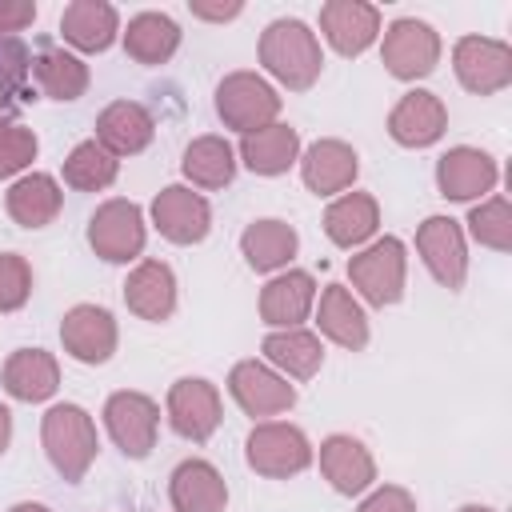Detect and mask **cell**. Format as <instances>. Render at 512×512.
<instances>
[{
    "label": "cell",
    "mask_w": 512,
    "mask_h": 512,
    "mask_svg": "<svg viewBox=\"0 0 512 512\" xmlns=\"http://www.w3.org/2000/svg\"><path fill=\"white\" fill-rule=\"evenodd\" d=\"M124 304L140 320H168L176 308V276L164 260H140L124 280Z\"/></svg>",
    "instance_id": "obj_20"
},
{
    "label": "cell",
    "mask_w": 512,
    "mask_h": 512,
    "mask_svg": "<svg viewBox=\"0 0 512 512\" xmlns=\"http://www.w3.org/2000/svg\"><path fill=\"white\" fill-rule=\"evenodd\" d=\"M296 228L284 220H256L240 236V252L256 272H272L296 256Z\"/></svg>",
    "instance_id": "obj_31"
},
{
    "label": "cell",
    "mask_w": 512,
    "mask_h": 512,
    "mask_svg": "<svg viewBox=\"0 0 512 512\" xmlns=\"http://www.w3.org/2000/svg\"><path fill=\"white\" fill-rule=\"evenodd\" d=\"M260 64L280 80L288 84L292 92H304L316 84L320 68H324V56H320V44H316V32L300 20H272L260 36Z\"/></svg>",
    "instance_id": "obj_1"
},
{
    "label": "cell",
    "mask_w": 512,
    "mask_h": 512,
    "mask_svg": "<svg viewBox=\"0 0 512 512\" xmlns=\"http://www.w3.org/2000/svg\"><path fill=\"white\" fill-rule=\"evenodd\" d=\"M168 496H172L176 512H224V504H228L224 476L208 460H184L172 472Z\"/></svg>",
    "instance_id": "obj_22"
},
{
    "label": "cell",
    "mask_w": 512,
    "mask_h": 512,
    "mask_svg": "<svg viewBox=\"0 0 512 512\" xmlns=\"http://www.w3.org/2000/svg\"><path fill=\"white\" fill-rule=\"evenodd\" d=\"M152 224H156L160 236L172 240V244H196V240H204L208 228H212V208H208V200H204L200 192L172 184V188H164V192L152 200Z\"/></svg>",
    "instance_id": "obj_13"
},
{
    "label": "cell",
    "mask_w": 512,
    "mask_h": 512,
    "mask_svg": "<svg viewBox=\"0 0 512 512\" xmlns=\"http://www.w3.org/2000/svg\"><path fill=\"white\" fill-rule=\"evenodd\" d=\"M60 340H64V352L76 356L80 364H104L116 352V320L108 308L76 304L60 320Z\"/></svg>",
    "instance_id": "obj_14"
},
{
    "label": "cell",
    "mask_w": 512,
    "mask_h": 512,
    "mask_svg": "<svg viewBox=\"0 0 512 512\" xmlns=\"http://www.w3.org/2000/svg\"><path fill=\"white\" fill-rule=\"evenodd\" d=\"M104 424L116 448L132 460H144L156 448V428H160V408L144 392H112L104 404Z\"/></svg>",
    "instance_id": "obj_7"
},
{
    "label": "cell",
    "mask_w": 512,
    "mask_h": 512,
    "mask_svg": "<svg viewBox=\"0 0 512 512\" xmlns=\"http://www.w3.org/2000/svg\"><path fill=\"white\" fill-rule=\"evenodd\" d=\"M184 176L200 188H224L236 176V152L220 136H200L184 148Z\"/></svg>",
    "instance_id": "obj_34"
},
{
    "label": "cell",
    "mask_w": 512,
    "mask_h": 512,
    "mask_svg": "<svg viewBox=\"0 0 512 512\" xmlns=\"http://www.w3.org/2000/svg\"><path fill=\"white\" fill-rule=\"evenodd\" d=\"M468 228L484 248L508 252L512 248V204L504 196H492L468 212Z\"/></svg>",
    "instance_id": "obj_36"
},
{
    "label": "cell",
    "mask_w": 512,
    "mask_h": 512,
    "mask_svg": "<svg viewBox=\"0 0 512 512\" xmlns=\"http://www.w3.org/2000/svg\"><path fill=\"white\" fill-rule=\"evenodd\" d=\"M8 436H12V412H8V408H0V452L8 448Z\"/></svg>",
    "instance_id": "obj_43"
},
{
    "label": "cell",
    "mask_w": 512,
    "mask_h": 512,
    "mask_svg": "<svg viewBox=\"0 0 512 512\" xmlns=\"http://www.w3.org/2000/svg\"><path fill=\"white\" fill-rule=\"evenodd\" d=\"M32 20H36V4L32 0H0V36H16Z\"/></svg>",
    "instance_id": "obj_41"
},
{
    "label": "cell",
    "mask_w": 512,
    "mask_h": 512,
    "mask_svg": "<svg viewBox=\"0 0 512 512\" xmlns=\"http://www.w3.org/2000/svg\"><path fill=\"white\" fill-rule=\"evenodd\" d=\"M316 324H320V332H324L332 344H340V348L360 352V348L368 344V316H364V308L352 300V292L340 288V284H328V288H324Z\"/></svg>",
    "instance_id": "obj_27"
},
{
    "label": "cell",
    "mask_w": 512,
    "mask_h": 512,
    "mask_svg": "<svg viewBox=\"0 0 512 512\" xmlns=\"http://www.w3.org/2000/svg\"><path fill=\"white\" fill-rule=\"evenodd\" d=\"M404 272H408V260H404V244L396 236H384L376 244H368L360 256L348 260V276L352 284L364 292L368 304L384 308V304H396L404 296Z\"/></svg>",
    "instance_id": "obj_4"
},
{
    "label": "cell",
    "mask_w": 512,
    "mask_h": 512,
    "mask_svg": "<svg viewBox=\"0 0 512 512\" xmlns=\"http://www.w3.org/2000/svg\"><path fill=\"white\" fill-rule=\"evenodd\" d=\"M8 512H52V508H44V504H16V508H8Z\"/></svg>",
    "instance_id": "obj_44"
},
{
    "label": "cell",
    "mask_w": 512,
    "mask_h": 512,
    "mask_svg": "<svg viewBox=\"0 0 512 512\" xmlns=\"http://www.w3.org/2000/svg\"><path fill=\"white\" fill-rule=\"evenodd\" d=\"M248 464L260 476H296L312 464V444L296 424H256L248 432Z\"/></svg>",
    "instance_id": "obj_9"
},
{
    "label": "cell",
    "mask_w": 512,
    "mask_h": 512,
    "mask_svg": "<svg viewBox=\"0 0 512 512\" xmlns=\"http://www.w3.org/2000/svg\"><path fill=\"white\" fill-rule=\"evenodd\" d=\"M168 420L184 440L204 444L220 428V392H216V384H208L200 376L176 380L168 388Z\"/></svg>",
    "instance_id": "obj_10"
},
{
    "label": "cell",
    "mask_w": 512,
    "mask_h": 512,
    "mask_svg": "<svg viewBox=\"0 0 512 512\" xmlns=\"http://www.w3.org/2000/svg\"><path fill=\"white\" fill-rule=\"evenodd\" d=\"M32 76H36L40 92L52 100H80L88 88V64L64 48H44L32 60Z\"/></svg>",
    "instance_id": "obj_32"
},
{
    "label": "cell",
    "mask_w": 512,
    "mask_h": 512,
    "mask_svg": "<svg viewBox=\"0 0 512 512\" xmlns=\"http://www.w3.org/2000/svg\"><path fill=\"white\" fill-rule=\"evenodd\" d=\"M496 160L480 148H448L436 160V184L448 200H476L496 188Z\"/></svg>",
    "instance_id": "obj_16"
},
{
    "label": "cell",
    "mask_w": 512,
    "mask_h": 512,
    "mask_svg": "<svg viewBox=\"0 0 512 512\" xmlns=\"http://www.w3.org/2000/svg\"><path fill=\"white\" fill-rule=\"evenodd\" d=\"M380 56H384V68H388L396 80H420V76H428V72L436 68V60H440V36H436L432 24L404 16V20L388 24Z\"/></svg>",
    "instance_id": "obj_8"
},
{
    "label": "cell",
    "mask_w": 512,
    "mask_h": 512,
    "mask_svg": "<svg viewBox=\"0 0 512 512\" xmlns=\"http://www.w3.org/2000/svg\"><path fill=\"white\" fill-rule=\"evenodd\" d=\"M460 512H492V508H484V504H464Z\"/></svg>",
    "instance_id": "obj_45"
},
{
    "label": "cell",
    "mask_w": 512,
    "mask_h": 512,
    "mask_svg": "<svg viewBox=\"0 0 512 512\" xmlns=\"http://www.w3.org/2000/svg\"><path fill=\"white\" fill-rule=\"evenodd\" d=\"M28 72H32V52L20 36H0V108L16 104L28 92Z\"/></svg>",
    "instance_id": "obj_37"
},
{
    "label": "cell",
    "mask_w": 512,
    "mask_h": 512,
    "mask_svg": "<svg viewBox=\"0 0 512 512\" xmlns=\"http://www.w3.org/2000/svg\"><path fill=\"white\" fill-rule=\"evenodd\" d=\"M152 132H156L152 112L144 104H136V100H116L96 120V144L104 152H112V156H136V152H144L152 144Z\"/></svg>",
    "instance_id": "obj_18"
},
{
    "label": "cell",
    "mask_w": 512,
    "mask_h": 512,
    "mask_svg": "<svg viewBox=\"0 0 512 512\" xmlns=\"http://www.w3.org/2000/svg\"><path fill=\"white\" fill-rule=\"evenodd\" d=\"M452 68H456V80L468 92L492 96V92H500V88L512 84V48L504 40L464 36L452 48Z\"/></svg>",
    "instance_id": "obj_6"
},
{
    "label": "cell",
    "mask_w": 512,
    "mask_h": 512,
    "mask_svg": "<svg viewBox=\"0 0 512 512\" xmlns=\"http://www.w3.org/2000/svg\"><path fill=\"white\" fill-rule=\"evenodd\" d=\"M60 388V364L52 352L44 348H20L8 356L4 364V392L24 400V404H36V400H48L52 392Z\"/></svg>",
    "instance_id": "obj_21"
},
{
    "label": "cell",
    "mask_w": 512,
    "mask_h": 512,
    "mask_svg": "<svg viewBox=\"0 0 512 512\" xmlns=\"http://www.w3.org/2000/svg\"><path fill=\"white\" fill-rule=\"evenodd\" d=\"M32 296V268L16 252H0V312L24 308Z\"/></svg>",
    "instance_id": "obj_38"
},
{
    "label": "cell",
    "mask_w": 512,
    "mask_h": 512,
    "mask_svg": "<svg viewBox=\"0 0 512 512\" xmlns=\"http://www.w3.org/2000/svg\"><path fill=\"white\" fill-rule=\"evenodd\" d=\"M36 160V136L24 124L0 120V176H16Z\"/></svg>",
    "instance_id": "obj_39"
},
{
    "label": "cell",
    "mask_w": 512,
    "mask_h": 512,
    "mask_svg": "<svg viewBox=\"0 0 512 512\" xmlns=\"http://www.w3.org/2000/svg\"><path fill=\"white\" fill-rule=\"evenodd\" d=\"M176 48H180V28H176L172 16H164V12H140V16L128 20L124 52L136 64H164Z\"/></svg>",
    "instance_id": "obj_30"
},
{
    "label": "cell",
    "mask_w": 512,
    "mask_h": 512,
    "mask_svg": "<svg viewBox=\"0 0 512 512\" xmlns=\"http://www.w3.org/2000/svg\"><path fill=\"white\" fill-rule=\"evenodd\" d=\"M4 204H8V216L20 228H44V224L56 220V212L64 204V192L48 172H28L8 188Z\"/></svg>",
    "instance_id": "obj_26"
},
{
    "label": "cell",
    "mask_w": 512,
    "mask_h": 512,
    "mask_svg": "<svg viewBox=\"0 0 512 512\" xmlns=\"http://www.w3.org/2000/svg\"><path fill=\"white\" fill-rule=\"evenodd\" d=\"M88 244L108 264H128L144 252V216L132 200H104L88 220Z\"/></svg>",
    "instance_id": "obj_5"
},
{
    "label": "cell",
    "mask_w": 512,
    "mask_h": 512,
    "mask_svg": "<svg viewBox=\"0 0 512 512\" xmlns=\"http://www.w3.org/2000/svg\"><path fill=\"white\" fill-rule=\"evenodd\" d=\"M216 112L228 128L236 132H260L268 124H276L280 116V96L268 80H260L256 72H232L220 80L216 88Z\"/></svg>",
    "instance_id": "obj_3"
},
{
    "label": "cell",
    "mask_w": 512,
    "mask_h": 512,
    "mask_svg": "<svg viewBox=\"0 0 512 512\" xmlns=\"http://www.w3.org/2000/svg\"><path fill=\"white\" fill-rule=\"evenodd\" d=\"M320 472L344 496H356V492H364L376 480L372 452L356 436H344V432H336V436H328L320 444Z\"/></svg>",
    "instance_id": "obj_19"
},
{
    "label": "cell",
    "mask_w": 512,
    "mask_h": 512,
    "mask_svg": "<svg viewBox=\"0 0 512 512\" xmlns=\"http://www.w3.org/2000/svg\"><path fill=\"white\" fill-rule=\"evenodd\" d=\"M188 8H192V16H200V20H232V16L244 12L240 0H232V4H204V0H192Z\"/></svg>",
    "instance_id": "obj_42"
},
{
    "label": "cell",
    "mask_w": 512,
    "mask_h": 512,
    "mask_svg": "<svg viewBox=\"0 0 512 512\" xmlns=\"http://www.w3.org/2000/svg\"><path fill=\"white\" fill-rule=\"evenodd\" d=\"M264 356L276 368H284L288 376L308 380V376H316V368L324 360V344H320V336H312L304 328H280L264 340Z\"/></svg>",
    "instance_id": "obj_33"
},
{
    "label": "cell",
    "mask_w": 512,
    "mask_h": 512,
    "mask_svg": "<svg viewBox=\"0 0 512 512\" xmlns=\"http://www.w3.org/2000/svg\"><path fill=\"white\" fill-rule=\"evenodd\" d=\"M420 260L444 288H460L468 276V252H464V232L452 216H428L416 232Z\"/></svg>",
    "instance_id": "obj_11"
},
{
    "label": "cell",
    "mask_w": 512,
    "mask_h": 512,
    "mask_svg": "<svg viewBox=\"0 0 512 512\" xmlns=\"http://www.w3.org/2000/svg\"><path fill=\"white\" fill-rule=\"evenodd\" d=\"M228 392L248 416H276L296 404V388L260 360H240L228 376Z\"/></svg>",
    "instance_id": "obj_12"
},
{
    "label": "cell",
    "mask_w": 512,
    "mask_h": 512,
    "mask_svg": "<svg viewBox=\"0 0 512 512\" xmlns=\"http://www.w3.org/2000/svg\"><path fill=\"white\" fill-rule=\"evenodd\" d=\"M116 156L112 152H104L96 140H84V144H76L72 152H68V160H64V180L76 188V192H100V188H108L112 180H116Z\"/></svg>",
    "instance_id": "obj_35"
},
{
    "label": "cell",
    "mask_w": 512,
    "mask_h": 512,
    "mask_svg": "<svg viewBox=\"0 0 512 512\" xmlns=\"http://www.w3.org/2000/svg\"><path fill=\"white\" fill-rule=\"evenodd\" d=\"M356 512H416V500H412V492L408 488H396V484H384V488H376Z\"/></svg>",
    "instance_id": "obj_40"
},
{
    "label": "cell",
    "mask_w": 512,
    "mask_h": 512,
    "mask_svg": "<svg viewBox=\"0 0 512 512\" xmlns=\"http://www.w3.org/2000/svg\"><path fill=\"white\" fill-rule=\"evenodd\" d=\"M444 128H448V108L436 92H424V88L400 96V104L388 116V132L404 148H428L444 136Z\"/></svg>",
    "instance_id": "obj_15"
},
{
    "label": "cell",
    "mask_w": 512,
    "mask_h": 512,
    "mask_svg": "<svg viewBox=\"0 0 512 512\" xmlns=\"http://www.w3.org/2000/svg\"><path fill=\"white\" fill-rule=\"evenodd\" d=\"M60 32L80 52H104L120 32V16L104 0H72L60 16Z\"/></svg>",
    "instance_id": "obj_24"
},
{
    "label": "cell",
    "mask_w": 512,
    "mask_h": 512,
    "mask_svg": "<svg viewBox=\"0 0 512 512\" xmlns=\"http://www.w3.org/2000/svg\"><path fill=\"white\" fill-rule=\"evenodd\" d=\"M240 156L256 176H280L300 156V132L288 124H268L240 140Z\"/></svg>",
    "instance_id": "obj_28"
},
{
    "label": "cell",
    "mask_w": 512,
    "mask_h": 512,
    "mask_svg": "<svg viewBox=\"0 0 512 512\" xmlns=\"http://www.w3.org/2000/svg\"><path fill=\"white\" fill-rule=\"evenodd\" d=\"M320 28L340 56H360L380 36V12L364 0H328L320 8Z\"/></svg>",
    "instance_id": "obj_17"
},
{
    "label": "cell",
    "mask_w": 512,
    "mask_h": 512,
    "mask_svg": "<svg viewBox=\"0 0 512 512\" xmlns=\"http://www.w3.org/2000/svg\"><path fill=\"white\" fill-rule=\"evenodd\" d=\"M376 224H380V208H376V200L368 192H348V196L332 200L328 212H324V232L340 248L364 244L376 232Z\"/></svg>",
    "instance_id": "obj_29"
},
{
    "label": "cell",
    "mask_w": 512,
    "mask_h": 512,
    "mask_svg": "<svg viewBox=\"0 0 512 512\" xmlns=\"http://www.w3.org/2000/svg\"><path fill=\"white\" fill-rule=\"evenodd\" d=\"M316 280L308 272H284L264 284L260 292V316L272 328H300V320L312 312Z\"/></svg>",
    "instance_id": "obj_23"
},
{
    "label": "cell",
    "mask_w": 512,
    "mask_h": 512,
    "mask_svg": "<svg viewBox=\"0 0 512 512\" xmlns=\"http://www.w3.org/2000/svg\"><path fill=\"white\" fill-rule=\"evenodd\" d=\"M40 436H44V452H48L52 468L68 484L84 480V472L96 460V424H92V416L80 404H56V408L44 412Z\"/></svg>",
    "instance_id": "obj_2"
},
{
    "label": "cell",
    "mask_w": 512,
    "mask_h": 512,
    "mask_svg": "<svg viewBox=\"0 0 512 512\" xmlns=\"http://www.w3.org/2000/svg\"><path fill=\"white\" fill-rule=\"evenodd\" d=\"M300 172H304V184L316 192V196H332V192H344L360 164H356V152L344 144V140H316L304 160H300Z\"/></svg>",
    "instance_id": "obj_25"
}]
</instances>
